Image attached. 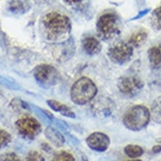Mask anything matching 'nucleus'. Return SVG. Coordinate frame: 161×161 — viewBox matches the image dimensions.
<instances>
[{
    "mask_svg": "<svg viewBox=\"0 0 161 161\" xmlns=\"http://www.w3.org/2000/svg\"><path fill=\"white\" fill-rule=\"evenodd\" d=\"M44 32L48 39H58L71 31V20L60 12H49L41 20Z\"/></svg>",
    "mask_w": 161,
    "mask_h": 161,
    "instance_id": "obj_1",
    "label": "nucleus"
},
{
    "mask_svg": "<svg viewBox=\"0 0 161 161\" xmlns=\"http://www.w3.org/2000/svg\"><path fill=\"white\" fill-rule=\"evenodd\" d=\"M98 93V88L93 81L87 76H81L73 84L71 88V99L76 105H86L91 103Z\"/></svg>",
    "mask_w": 161,
    "mask_h": 161,
    "instance_id": "obj_2",
    "label": "nucleus"
},
{
    "mask_svg": "<svg viewBox=\"0 0 161 161\" xmlns=\"http://www.w3.org/2000/svg\"><path fill=\"white\" fill-rule=\"evenodd\" d=\"M151 120V112L146 106L136 105L130 107L124 115V125L130 130H141L148 125Z\"/></svg>",
    "mask_w": 161,
    "mask_h": 161,
    "instance_id": "obj_3",
    "label": "nucleus"
},
{
    "mask_svg": "<svg viewBox=\"0 0 161 161\" xmlns=\"http://www.w3.org/2000/svg\"><path fill=\"white\" fill-rule=\"evenodd\" d=\"M98 36L103 40H113L120 34V20L113 12H106L99 17L97 21Z\"/></svg>",
    "mask_w": 161,
    "mask_h": 161,
    "instance_id": "obj_4",
    "label": "nucleus"
},
{
    "mask_svg": "<svg viewBox=\"0 0 161 161\" xmlns=\"http://www.w3.org/2000/svg\"><path fill=\"white\" fill-rule=\"evenodd\" d=\"M33 74H34L36 82L41 87H45V88H48V87L54 86L59 80L58 71L53 66L46 65V64L36 66Z\"/></svg>",
    "mask_w": 161,
    "mask_h": 161,
    "instance_id": "obj_5",
    "label": "nucleus"
},
{
    "mask_svg": "<svg viewBox=\"0 0 161 161\" xmlns=\"http://www.w3.org/2000/svg\"><path fill=\"white\" fill-rule=\"evenodd\" d=\"M17 130H18L19 134L24 136L25 139L28 140H33L36 139L41 130L40 122L32 118V116H23L15 122Z\"/></svg>",
    "mask_w": 161,
    "mask_h": 161,
    "instance_id": "obj_6",
    "label": "nucleus"
},
{
    "mask_svg": "<svg viewBox=\"0 0 161 161\" xmlns=\"http://www.w3.org/2000/svg\"><path fill=\"white\" fill-rule=\"evenodd\" d=\"M118 88L126 97H135L143 88V81L136 75L122 76L118 81Z\"/></svg>",
    "mask_w": 161,
    "mask_h": 161,
    "instance_id": "obj_7",
    "label": "nucleus"
},
{
    "mask_svg": "<svg viewBox=\"0 0 161 161\" xmlns=\"http://www.w3.org/2000/svg\"><path fill=\"white\" fill-rule=\"evenodd\" d=\"M134 52V47L130 42H118L108 51V57L115 64L127 63Z\"/></svg>",
    "mask_w": 161,
    "mask_h": 161,
    "instance_id": "obj_8",
    "label": "nucleus"
},
{
    "mask_svg": "<svg viewBox=\"0 0 161 161\" xmlns=\"http://www.w3.org/2000/svg\"><path fill=\"white\" fill-rule=\"evenodd\" d=\"M86 143L87 146L93 149L95 152H105L108 148L111 140L108 138V135L101 132H94L91 135H88V138L86 139Z\"/></svg>",
    "mask_w": 161,
    "mask_h": 161,
    "instance_id": "obj_9",
    "label": "nucleus"
},
{
    "mask_svg": "<svg viewBox=\"0 0 161 161\" xmlns=\"http://www.w3.org/2000/svg\"><path fill=\"white\" fill-rule=\"evenodd\" d=\"M82 48L88 55H94L101 51V44L95 36H86L82 39Z\"/></svg>",
    "mask_w": 161,
    "mask_h": 161,
    "instance_id": "obj_10",
    "label": "nucleus"
},
{
    "mask_svg": "<svg viewBox=\"0 0 161 161\" xmlns=\"http://www.w3.org/2000/svg\"><path fill=\"white\" fill-rule=\"evenodd\" d=\"M45 135L46 138L48 139L49 142L52 143V145H54V146H57V147H61V146H64V143H65L64 135L59 130L53 128V127H47L45 130Z\"/></svg>",
    "mask_w": 161,
    "mask_h": 161,
    "instance_id": "obj_11",
    "label": "nucleus"
},
{
    "mask_svg": "<svg viewBox=\"0 0 161 161\" xmlns=\"http://www.w3.org/2000/svg\"><path fill=\"white\" fill-rule=\"evenodd\" d=\"M148 60L153 68H158L161 66V44L153 46L148 49Z\"/></svg>",
    "mask_w": 161,
    "mask_h": 161,
    "instance_id": "obj_12",
    "label": "nucleus"
},
{
    "mask_svg": "<svg viewBox=\"0 0 161 161\" xmlns=\"http://www.w3.org/2000/svg\"><path fill=\"white\" fill-rule=\"evenodd\" d=\"M47 105L49 107L54 109L55 112H59L60 114H63L65 116H69V118H75V114L73 113L71 108L67 107V105H64V103H59L57 100H47Z\"/></svg>",
    "mask_w": 161,
    "mask_h": 161,
    "instance_id": "obj_13",
    "label": "nucleus"
},
{
    "mask_svg": "<svg viewBox=\"0 0 161 161\" xmlns=\"http://www.w3.org/2000/svg\"><path fill=\"white\" fill-rule=\"evenodd\" d=\"M146 39H147V33L141 30V31H138V32H135V33H133V34L130 36L128 42H130L133 47H140L141 45H143V42L146 41Z\"/></svg>",
    "mask_w": 161,
    "mask_h": 161,
    "instance_id": "obj_14",
    "label": "nucleus"
},
{
    "mask_svg": "<svg viewBox=\"0 0 161 161\" xmlns=\"http://www.w3.org/2000/svg\"><path fill=\"white\" fill-rule=\"evenodd\" d=\"M149 112H151V118L153 120L158 124H161V97L154 100Z\"/></svg>",
    "mask_w": 161,
    "mask_h": 161,
    "instance_id": "obj_15",
    "label": "nucleus"
},
{
    "mask_svg": "<svg viewBox=\"0 0 161 161\" xmlns=\"http://www.w3.org/2000/svg\"><path fill=\"white\" fill-rule=\"evenodd\" d=\"M124 151H125L126 155L132 158V159L141 157L143 154V148L138 146V145H127Z\"/></svg>",
    "mask_w": 161,
    "mask_h": 161,
    "instance_id": "obj_16",
    "label": "nucleus"
},
{
    "mask_svg": "<svg viewBox=\"0 0 161 161\" xmlns=\"http://www.w3.org/2000/svg\"><path fill=\"white\" fill-rule=\"evenodd\" d=\"M152 25L158 31H161V6L157 7L152 13Z\"/></svg>",
    "mask_w": 161,
    "mask_h": 161,
    "instance_id": "obj_17",
    "label": "nucleus"
},
{
    "mask_svg": "<svg viewBox=\"0 0 161 161\" xmlns=\"http://www.w3.org/2000/svg\"><path fill=\"white\" fill-rule=\"evenodd\" d=\"M51 161H75V159H74V157L72 155L71 153L63 151V152H60V153H57V154L51 159Z\"/></svg>",
    "mask_w": 161,
    "mask_h": 161,
    "instance_id": "obj_18",
    "label": "nucleus"
},
{
    "mask_svg": "<svg viewBox=\"0 0 161 161\" xmlns=\"http://www.w3.org/2000/svg\"><path fill=\"white\" fill-rule=\"evenodd\" d=\"M12 140V136L7 130H1L0 128V149H3L4 147H6Z\"/></svg>",
    "mask_w": 161,
    "mask_h": 161,
    "instance_id": "obj_19",
    "label": "nucleus"
},
{
    "mask_svg": "<svg viewBox=\"0 0 161 161\" xmlns=\"http://www.w3.org/2000/svg\"><path fill=\"white\" fill-rule=\"evenodd\" d=\"M0 161H23L15 153H4L0 155Z\"/></svg>",
    "mask_w": 161,
    "mask_h": 161,
    "instance_id": "obj_20",
    "label": "nucleus"
},
{
    "mask_svg": "<svg viewBox=\"0 0 161 161\" xmlns=\"http://www.w3.org/2000/svg\"><path fill=\"white\" fill-rule=\"evenodd\" d=\"M26 161H45V158L42 157L39 152L33 151L26 157Z\"/></svg>",
    "mask_w": 161,
    "mask_h": 161,
    "instance_id": "obj_21",
    "label": "nucleus"
},
{
    "mask_svg": "<svg viewBox=\"0 0 161 161\" xmlns=\"http://www.w3.org/2000/svg\"><path fill=\"white\" fill-rule=\"evenodd\" d=\"M152 152L153 153H159V152H161V146H154V147L152 148Z\"/></svg>",
    "mask_w": 161,
    "mask_h": 161,
    "instance_id": "obj_22",
    "label": "nucleus"
},
{
    "mask_svg": "<svg viewBox=\"0 0 161 161\" xmlns=\"http://www.w3.org/2000/svg\"><path fill=\"white\" fill-rule=\"evenodd\" d=\"M65 3H67V4H76V3H80L82 0H64Z\"/></svg>",
    "mask_w": 161,
    "mask_h": 161,
    "instance_id": "obj_23",
    "label": "nucleus"
},
{
    "mask_svg": "<svg viewBox=\"0 0 161 161\" xmlns=\"http://www.w3.org/2000/svg\"><path fill=\"white\" fill-rule=\"evenodd\" d=\"M128 161H142V160H140V159H135V160L134 159H132V160H128Z\"/></svg>",
    "mask_w": 161,
    "mask_h": 161,
    "instance_id": "obj_24",
    "label": "nucleus"
},
{
    "mask_svg": "<svg viewBox=\"0 0 161 161\" xmlns=\"http://www.w3.org/2000/svg\"><path fill=\"white\" fill-rule=\"evenodd\" d=\"M158 142H161V139H158Z\"/></svg>",
    "mask_w": 161,
    "mask_h": 161,
    "instance_id": "obj_25",
    "label": "nucleus"
},
{
    "mask_svg": "<svg viewBox=\"0 0 161 161\" xmlns=\"http://www.w3.org/2000/svg\"><path fill=\"white\" fill-rule=\"evenodd\" d=\"M1 116H3V115H1V113H0V119H1Z\"/></svg>",
    "mask_w": 161,
    "mask_h": 161,
    "instance_id": "obj_26",
    "label": "nucleus"
},
{
    "mask_svg": "<svg viewBox=\"0 0 161 161\" xmlns=\"http://www.w3.org/2000/svg\"><path fill=\"white\" fill-rule=\"evenodd\" d=\"M101 161H103V160H101Z\"/></svg>",
    "mask_w": 161,
    "mask_h": 161,
    "instance_id": "obj_27",
    "label": "nucleus"
}]
</instances>
